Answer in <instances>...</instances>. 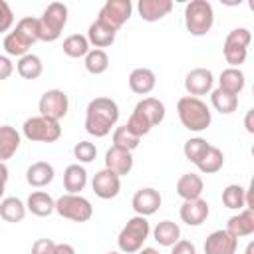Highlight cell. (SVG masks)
Masks as SVG:
<instances>
[{"instance_id":"36","label":"cell","mask_w":254,"mask_h":254,"mask_svg":"<svg viewBox=\"0 0 254 254\" xmlns=\"http://www.w3.org/2000/svg\"><path fill=\"white\" fill-rule=\"evenodd\" d=\"M85 69L89 71V73H93V75H99V73H103L107 67H109V56L103 52V50H97V48H93V50H89L87 52V56H85Z\"/></svg>"},{"instance_id":"19","label":"cell","mask_w":254,"mask_h":254,"mask_svg":"<svg viewBox=\"0 0 254 254\" xmlns=\"http://www.w3.org/2000/svg\"><path fill=\"white\" fill-rule=\"evenodd\" d=\"M137 10L145 22H157L173 10V2L171 0H139Z\"/></svg>"},{"instance_id":"27","label":"cell","mask_w":254,"mask_h":254,"mask_svg":"<svg viewBox=\"0 0 254 254\" xmlns=\"http://www.w3.org/2000/svg\"><path fill=\"white\" fill-rule=\"evenodd\" d=\"M218 83H220L218 87L222 91H228L232 95H238L244 89V85H246V77H244V73L238 67H226V69H222Z\"/></svg>"},{"instance_id":"17","label":"cell","mask_w":254,"mask_h":254,"mask_svg":"<svg viewBox=\"0 0 254 254\" xmlns=\"http://www.w3.org/2000/svg\"><path fill=\"white\" fill-rule=\"evenodd\" d=\"M224 230L236 240L242 236H250L254 232V208H242L238 214L230 216Z\"/></svg>"},{"instance_id":"39","label":"cell","mask_w":254,"mask_h":254,"mask_svg":"<svg viewBox=\"0 0 254 254\" xmlns=\"http://www.w3.org/2000/svg\"><path fill=\"white\" fill-rule=\"evenodd\" d=\"M16 32H18L20 36H24L30 44L38 42V40H40V22H38V18L26 16V18L18 20V24H16Z\"/></svg>"},{"instance_id":"47","label":"cell","mask_w":254,"mask_h":254,"mask_svg":"<svg viewBox=\"0 0 254 254\" xmlns=\"http://www.w3.org/2000/svg\"><path fill=\"white\" fill-rule=\"evenodd\" d=\"M252 117H254V109H248V113H246V119H244V125H246V131H248V133H254Z\"/></svg>"},{"instance_id":"11","label":"cell","mask_w":254,"mask_h":254,"mask_svg":"<svg viewBox=\"0 0 254 254\" xmlns=\"http://www.w3.org/2000/svg\"><path fill=\"white\" fill-rule=\"evenodd\" d=\"M91 189H93V192H95L99 198H103V200L113 198V196L119 194V189H121V177L115 175V173L109 171V169H101V171H97V173L93 175Z\"/></svg>"},{"instance_id":"31","label":"cell","mask_w":254,"mask_h":254,"mask_svg":"<svg viewBox=\"0 0 254 254\" xmlns=\"http://www.w3.org/2000/svg\"><path fill=\"white\" fill-rule=\"evenodd\" d=\"M222 165H224V155H222V151H220L218 147H212V145L206 149V153H204V155L200 157V161L196 163L198 171L204 173V175L218 173V171L222 169Z\"/></svg>"},{"instance_id":"28","label":"cell","mask_w":254,"mask_h":254,"mask_svg":"<svg viewBox=\"0 0 254 254\" xmlns=\"http://www.w3.org/2000/svg\"><path fill=\"white\" fill-rule=\"evenodd\" d=\"M153 238L161 244V246H173L175 242L181 240V228L177 222L173 220H161L155 228H153Z\"/></svg>"},{"instance_id":"1","label":"cell","mask_w":254,"mask_h":254,"mask_svg":"<svg viewBox=\"0 0 254 254\" xmlns=\"http://www.w3.org/2000/svg\"><path fill=\"white\" fill-rule=\"evenodd\" d=\"M119 119V107L109 97H95L85 109V131L93 137H105L111 133Z\"/></svg>"},{"instance_id":"40","label":"cell","mask_w":254,"mask_h":254,"mask_svg":"<svg viewBox=\"0 0 254 254\" xmlns=\"http://www.w3.org/2000/svg\"><path fill=\"white\" fill-rule=\"evenodd\" d=\"M73 155L79 163H91L97 155V147L89 141H79L75 147H73Z\"/></svg>"},{"instance_id":"15","label":"cell","mask_w":254,"mask_h":254,"mask_svg":"<svg viewBox=\"0 0 254 254\" xmlns=\"http://www.w3.org/2000/svg\"><path fill=\"white\" fill-rule=\"evenodd\" d=\"M208 202L202 200V198H194V200H185L179 214H181V220L189 226H200L206 218H208Z\"/></svg>"},{"instance_id":"29","label":"cell","mask_w":254,"mask_h":254,"mask_svg":"<svg viewBox=\"0 0 254 254\" xmlns=\"http://www.w3.org/2000/svg\"><path fill=\"white\" fill-rule=\"evenodd\" d=\"M26 216V204L16 196H6L0 200V218L6 222H22Z\"/></svg>"},{"instance_id":"33","label":"cell","mask_w":254,"mask_h":254,"mask_svg":"<svg viewBox=\"0 0 254 254\" xmlns=\"http://www.w3.org/2000/svg\"><path fill=\"white\" fill-rule=\"evenodd\" d=\"M210 101H212V107L216 111L224 113V115L236 111V107H238V95H232L228 91H222L220 87L210 93Z\"/></svg>"},{"instance_id":"30","label":"cell","mask_w":254,"mask_h":254,"mask_svg":"<svg viewBox=\"0 0 254 254\" xmlns=\"http://www.w3.org/2000/svg\"><path fill=\"white\" fill-rule=\"evenodd\" d=\"M16 69L24 79H38L44 71V64L36 54H26L18 60Z\"/></svg>"},{"instance_id":"46","label":"cell","mask_w":254,"mask_h":254,"mask_svg":"<svg viewBox=\"0 0 254 254\" xmlns=\"http://www.w3.org/2000/svg\"><path fill=\"white\" fill-rule=\"evenodd\" d=\"M54 254H75V250H73V246H71V244L62 242V244H56Z\"/></svg>"},{"instance_id":"6","label":"cell","mask_w":254,"mask_h":254,"mask_svg":"<svg viewBox=\"0 0 254 254\" xmlns=\"http://www.w3.org/2000/svg\"><path fill=\"white\" fill-rule=\"evenodd\" d=\"M22 133L26 139L34 143H54L62 137V127H60V121L38 115V117H30L24 121Z\"/></svg>"},{"instance_id":"16","label":"cell","mask_w":254,"mask_h":254,"mask_svg":"<svg viewBox=\"0 0 254 254\" xmlns=\"http://www.w3.org/2000/svg\"><path fill=\"white\" fill-rule=\"evenodd\" d=\"M135 115H139L141 119H145L149 123V127L153 129L155 125H159L163 119H165V105L163 101H159L157 97H145L141 99L135 109H133Z\"/></svg>"},{"instance_id":"38","label":"cell","mask_w":254,"mask_h":254,"mask_svg":"<svg viewBox=\"0 0 254 254\" xmlns=\"http://www.w3.org/2000/svg\"><path fill=\"white\" fill-rule=\"evenodd\" d=\"M210 145L206 143V139H202V137H192V139H189V141H185V147H183V153H185V157L190 161V163H198L200 161V157L206 153V149H208Z\"/></svg>"},{"instance_id":"50","label":"cell","mask_w":254,"mask_h":254,"mask_svg":"<svg viewBox=\"0 0 254 254\" xmlns=\"http://www.w3.org/2000/svg\"><path fill=\"white\" fill-rule=\"evenodd\" d=\"M107 254H121V252H107Z\"/></svg>"},{"instance_id":"10","label":"cell","mask_w":254,"mask_h":254,"mask_svg":"<svg viewBox=\"0 0 254 254\" xmlns=\"http://www.w3.org/2000/svg\"><path fill=\"white\" fill-rule=\"evenodd\" d=\"M131 12H133V4L129 0H107L99 10L97 20L111 26L113 30H119L131 18Z\"/></svg>"},{"instance_id":"5","label":"cell","mask_w":254,"mask_h":254,"mask_svg":"<svg viewBox=\"0 0 254 254\" xmlns=\"http://www.w3.org/2000/svg\"><path fill=\"white\" fill-rule=\"evenodd\" d=\"M38 22H40V40L56 42L67 24V6L62 2L48 4L42 18H38Z\"/></svg>"},{"instance_id":"24","label":"cell","mask_w":254,"mask_h":254,"mask_svg":"<svg viewBox=\"0 0 254 254\" xmlns=\"http://www.w3.org/2000/svg\"><path fill=\"white\" fill-rule=\"evenodd\" d=\"M87 185V171L79 165V163H73V165H67L65 171H64V187L69 194H77L79 190H83Z\"/></svg>"},{"instance_id":"41","label":"cell","mask_w":254,"mask_h":254,"mask_svg":"<svg viewBox=\"0 0 254 254\" xmlns=\"http://www.w3.org/2000/svg\"><path fill=\"white\" fill-rule=\"evenodd\" d=\"M14 24V14H12V8L8 6V2L0 0V34L2 32H8Z\"/></svg>"},{"instance_id":"45","label":"cell","mask_w":254,"mask_h":254,"mask_svg":"<svg viewBox=\"0 0 254 254\" xmlns=\"http://www.w3.org/2000/svg\"><path fill=\"white\" fill-rule=\"evenodd\" d=\"M6 181H8V167H6V163H2V161H0V198L4 196Z\"/></svg>"},{"instance_id":"48","label":"cell","mask_w":254,"mask_h":254,"mask_svg":"<svg viewBox=\"0 0 254 254\" xmlns=\"http://www.w3.org/2000/svg\"><path fill=\"white\" fill-rule=\"evenodd\" d=\"M139 254H159V250H155V248H141Z\"/></svg>"},{"instance_id":"21","label":"cell","mask_w":254,"mask_h":254,"mask_svg":"<svg viewBox=\"0 0 254 254\" xmlns=\"http://www.w3.org/2000/svg\"><path fill=\"white\" fill-rule=\"evenodd\" d=\"M155 83H157V77H155L153 69H149V67H137V69H133L129 73V87L137 95L151 93Z\"/></svg>"},{"instance_id":"13","label":"cell","mask_w":254,"mask_h":254,"mask_svg":"<svg viewBox=\"0 0 254 254\" xmlns=\"http://www.w3.org/2000/svg\"><path fill=\"white\" fill-rule=\"evenodd\" d=\"M212 71L206 69V67H194L187 73L185 77V89L190 93V97H196V95H204L212 89Z\"/></svg>"},{"instance_id":"14","label":"cell","mask_w":254,"mask_h":254,"mask_svg":"<svg viewBox=\"0 0 254 254\" xmlns=\"http://www.w3.org/2000/svg\"><path fill=\"white\" fill-rule=\"evenodd\" d=\"M238 240L226 230H214L204 240V254H236Z\"/></svg>"},{"instance_id":"44","label":"cell","mask_w":254,"mask_h":254,"mask_svg":"<svg viewBox=\"0 0 254 254\" xmlns=\"http://www.w3.org/2000/svg\"><path fill=\"white\" fill-rule=\"evenodd\" d=\"M14 71V64L10 62L8 56H0V81L2 79H8Z\"/></svg>"},{"instance_id":"26","label":"cell","mask_w":254,"mask_h":254,"mask_svg":"<svg viewBox=\"0 0 254 254\" xmlns=\"http://www.w3.org/2000/svg\"><path fill=\"white\" fill-rule=\"evenodd\" d=\"M20 147V133L12 125L0 127V161H8L14 157V153Z\"/></svg>"},{"instance_id":"4","label":"cell","mask_w":254,"mask_h":254,"mask_svg":"<svg viewBox=\"0 0 254 254\" xmlns=\"http://www.w3.org/2000/svg\"><path fill=\"white\" fill-rule=\"evenodd\" d=\"M214 24L212 4L206 0H192L185 6V26L192 36H204Z\"/></svg>"},{"instance_id":"12","label":"cell","mask_w":254,"mask_h":254,"mask_svg":"<svg viewBox=\"0 0 254 254\" xmlns=\"http://www.w3.org/2000/svg\"><path fill=\"white\" fill-rule=\"evenodd\" d=\"M131 204H133V210L137 212V216H145L147 218V216H151V214H155L159 210V206H161V194H159L157 189H151V187L139 189L133 194Z\"/></svg>"},{"instance_id":"49","label":"cell","mask_w":254,"mask_h":254,"mask_svg":"<svg viewBox=\"0 0 254 254\" xmlns=\"http://www.w3.org/2000/svg\"><path fill=\"white\" fill-rule=\"evenodd\" d=\"M244 254H254V242H250L248 246H246V252Z\"/></svg>"},{"instance_id":"43","label":"cell","mask_w":254,"mask_h":254,"mask_svg":"<svg viewBox=\"0 0 254 254\" xmlns=\"http://www.w3.org/2000/svg\"><path fill=\"white\" fill-rule=\"evenodd\" d=\"M171 254H196V248L190 240H179L173 244Z\"/></svg>"},{"instance_id":"7","label":"cell","mask_w":254,"mask_h":254,"mask_svg":"<svg viewBox=\"0 0 254 254\" xmlns=\"http://www.w3.org/2000/svg\"><path fill=\"white\" fill-rule=\"evenodd\" d=\"M250 40H252V34L248 28H234L232 32H228L222 52H224V60H226V64H230V67H238L240 64H244Z\"/></svg>"},{"instance_id":"34","label":"cell","mask_w":254,"mask_h":254,"mask_svg":"<svg viewBox=\"0 0 254 254\" xmlns=\"http://www.w3.org/2000/svg\"><path fill=\"white\" fill-rule=\"evenodd\" d=\"M89 52V42L81 34H71L64 40V54L69 58H85Z\"/></svg>"},{"instance_id":"23","label":"cell","mask_w":254,"mask_h":254,"mask_svg":"<svg viewBox=\"0 0 254 254\" xmlns=\"http://www.w3.org/2000/svg\"><path fill=\"white\" fill-rule=\"evenodd\" d=\"M54 167L46 161H38V163H32L26 171V181L30 187H36V189H42L46 185H50L54 181Z\"/></svg>"},{"instance_id":"8","label":"cell","mask_w":254,"mask_h":254,"mask_svg":"<svg viewBox=\"0 0 254 254\" xmlns=\"http://www.w3.org/2000/svg\"><path fill=\"white\" fill-rule=\"evenodd\" d=\"M56 212L62 218H67L73 222H87L93 216V206L87 198L67 192L56 200Z\"/></svg>"},{"instance_id":"37","label":"cell","mask_w":254,"mask_h":254,"mask_svg":"<svg viewBox=\"0 0 254 254\" xmlns=\"http://www.w3.org/2000/svg\"><path fill=\"white\" fill-rule=\"evenodd\" d=\"M139 137L137 135H133L125 125H121V127H115V131H113V147H119V149H123V151H133V149H137L139 147Z\"/></svg>"},{"instance_id":"42","label":"cell","mask_w":254,"mask_h":254,"mask_svg":"<svg viewBox=\"0 0 254 254\" xmlns=\"http://www.w3.org/2000/svg\"><path fill=\"white\" fill-rule=\"evenodd\" d=\"M56 242L52 238H38L32 244V254H54Z\"/></svg>"},{"instance_id":"35","label":"cell","mask_w":254,"mask_h":254,"mask_svg":"<svg viewBox=\"0 0 254 254\" xmlns=\"http://www.w3.org/2000/svg\"><path fill=\"white\" fill-rule=\"evenodd\" d=\"M30 46H32V44H30L24 36H20L16 30H14V32H10V34H6V38H4V50H6V54H8V56L22 58V56H26V54H28Z\"/></svg>"},{"instance_id":"20","label":"cell","mask_w":254,"mask_h":254,"mask_svg":"<svg viewBox=\"0 0 254 254\" xmlns=\"http://www.w3.org/2000/svg\"><path fill=\"white\" fill-rule=\"evenodd\" d=\"M115 34H117V30H113L107 24H103L101 20H95V22L89 24L85 38H87V42L91 46H95L97 50H101V48H107V46H111L115 42Z\"/></svg>"},{"instance_id":"25","label":"cell","mask_w":254,"mask_h":254,"mask_svg":"<svg viewBox=\"0 0 254 254\" xmlns=\"http://www.w3.org/2000/svg\"><path fill=\"white\" fill-rule=\"evenodd\" d=\"M26 210H30L36 216H50L52 212H56V200L44 190H34L28 196Z\"/></svg>"},{"instance_id":"2","label":"cell","mask_w":254,"mask_h":254,"mask_svg":"<svg viewBox=\"0 0 254 254\" xmlns=\"http://www.w3.org/2000/svg\"><path fill=\"white\" fill-rule=\"evenodd\" d=\"M177 113H179L183 127L189 131H196V133L204 131L212 121L208 105L202 99L190 97V95H185L177 101Z\"/></svg>"},{"instance_id":"3","label":"cell","mask_w":254,"mask_h":254,"mask_svg":"<svg viewBox=\"0 0 254 254\" xmlns=\"http://www.w3.org/2000/svg\"><path fill=\"white\" fill-rule=\"evenodd\" d=\"M151 226L145 216H133L127 220V224L121 228L117 236V246L123 254H135L143 248L145 240L149 238Z\"/></svg>"},{"instance_id":"18","label":"cell","mask_w":254,"mask_h":254,"mask_svg":"<svg viewBox=\"0 0 254 254\" xmlns=\"http://www.w3.org/2000/svg\"><path fill=\"white\" fill-rule=\"evenodd\" d=\"M105 169L113 171V173L119 175V177L129 175L131 169H133V157H131V153L111 145V147L105 151Z\"/></svg>"},{"instance_id":"9","label":"cell","mask_w":254,"mask_h":254,"mask_svg":"<svg viewBox=\"0 0 254 254\" xmlns=\"http://www.w3.org/2000/svg\"><path fill=\"white\" fill-rule=\"evenodd\" d=\"M38 107H40V115H42V117L60 121L62 117L67 115L69 99H67L65 91H62V89H48V91L40 97Z\"/></svg>"},{"instance_id":"32","label":"cell","mask_w":254,"mask_h":254,"mask_svg":"<svg viewBox=\"0 0 254 254\" xmlns=\"http://www.w3.org/2000/svg\"><path fill=\"white\" fill-rule=\"evenodd\" d=\"M222 204L230 210L246 208V189L240 185H228L222 190Z\"/></svg>"},{"instance_id":"22","label":"cell","mask_w":254,"mask_h":254,"mask_svg":"<svg viewBox=\"0 0 254 254\" xmlns=\"http://www.w3.org/2000/svg\"><path fill=\"white\" fill-rule=\"evenodd\" d=\"M202 189H204V183H202V179H200L196 173H185V175L177 181V194H179L183 200L200 198Z\"/></svg>"}]
</instances>
